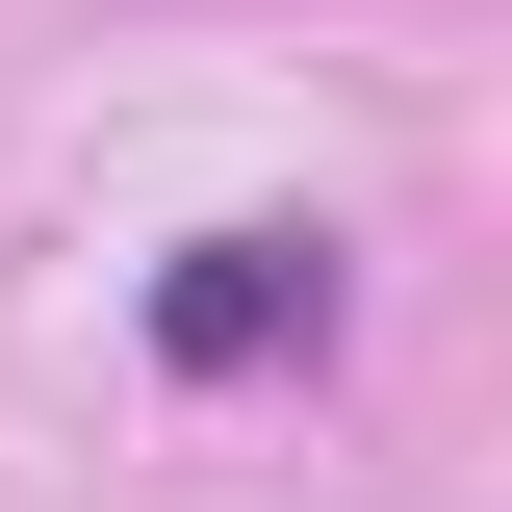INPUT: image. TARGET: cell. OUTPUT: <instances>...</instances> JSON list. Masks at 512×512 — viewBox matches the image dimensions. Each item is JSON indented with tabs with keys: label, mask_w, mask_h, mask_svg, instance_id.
Here are the masks:
<instances>
[{
	"label": "cell",
	"mask_w": 512,
	"mask_h": 512,
	"mask_svg": "<svg viewBox=\"0 0 512 512\" xmlns=\"http://www.w3.org/2000/svg\"><path fill=\"white\" fill-rule=\"evenodd\" d=\"M154 359L180 384H256V359H333V231H205L154 282Z\"/></svg>",
	"instance_id": "obj_1"
}]
</instances>
